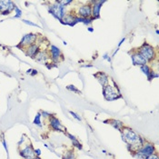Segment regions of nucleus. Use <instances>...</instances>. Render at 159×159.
Returning a JSON list of instances; mask_svg holds the SVG:
<instances>
[{"label": "nucleus", "mask_w": 159, "mask_h": 159, "mask_svg": "<svg viewBox=\"0 0 159 159\" xmlns=\"http://www.w3.org/2000/svg\"><path fill=\"white\" fill-rule=\"evenodd\" d=\"M66 135L71 140V142H72V146H73V148H76V149H78V150H82L83 149V146H82V144L79 142V140L75 136L72 134H70V133H68V132H66L65 133Z\"/></svg>", "instance_id": "6ab92c4d"}, {"label": "nucleus", "mask_w": 159, "mask_h": 159, "mask_svg": "<svg viewBox=\"0 0 159 159\" xmlns=\"http://www.w3.org/2000/svg\"><path fill=\"white\" fill-rule=\"evenodd\" d=\"M31 72H32V69H28V70L26 71V74H27V75H30Z\"/></svg>", "instance_id": "ea45409f"}, {"label": "nucleus", "mask_w": 159, "mask_h": 159, "mask_svg": "<svg viewBox=\"0 0 159 159\" xmlns=\"http://www.w3.org/2000/svg\"><path fill=\"white\" fill-rule=\"evenodd\" d=\"M37 34L35 33H28V34H25L24 37L21 38L20 42H19V45L17 46L18 48H21L22 49H25L26 48L36 44L37 42Z\"/></svg>", "instance_id": "6e6552de"}, {"label": "nucleus", "mask_w": 159, "mask_h": 159, "mask_svg": "<svg viewBox=\"0 0 159 159\" xmlns=\"http://www.w3.org/2000/svg\"><path fill=\"white\" fill-rule=\"evenodd\" d=\"M45 147H47V148H48V145H47V144H45Z\"/></svg>", "instance_id": "c03bdc74"}, {"label": "nucleus", "mask_w": 159, "mask_h": 159, "mask_svg": "<svg viewBox=\"0 0 159 159\" xmlns=\"http://www.w3.org/2000/svg\"><path fill=\"white\" fill-rule=\"evenodd\" d=\"M105 123L109 124L111 126H113L116 130H117L119 132H121L123 130V128L125 127L124 123L121 122L120 120H117V119H108V120L105 121Z\"/></svg>", "instance_id": "a211bd4d"}, {"label": "nucleus", "mask_w": 159, "mask_h": 159, "mask_svg": "<svg viewBox=\"0 0 159 159\" xmlns=\"http://www.w3.org/2000/svg\"><path fill=\"white\" fill-rule=\"evenodd\" d=\"M15 7H16V5L12 1L0 0V14L2 16H8L10 13L14 11Z\"/></svg>", "instance_id": "ddd939ff"}, {"label": "nucleus", "mask_w": 159, "mask_h": 159, "mask_svg": "<svg viewBox=\"0 0 159 159\" xmlns=\"http://www.w3.org/2000/svg\"><path fill=\"white\" fill-rule=\"evenodd\" d=\"M102 153H103V154H107V151H106L105 149H103V150H102Z\"/></svg>", "instance_id": "a19ab883"}, {"label": "nucleus", "mask_w": 159, "mask_h": 159, "mask_svg": "<svg viewBox=\"0 0 159 159\" xmlns=\"http://www.w3.org/2000/svg\"><path fill=\"white\" fill-rule=\"evenodd\" d=\"M136 50L147 60V64H151L157 60V50L147 42H144L139 48H136Z\"/></svg>", "instance_id": "f03ea898"}, {"label": "nucleus", "mask_w": 159, "mask_h": 159, "mask_svg": "<svg viewBox=\"0 0 159 159\" xmlns=\"http://www.w3.org/2000/svg\"><path fill=\"white\" fill-rule=\"evenodd\" d=\"M81 67H93V66L90 64H86V65H82Z\"/></svg>", "instance_id": "4c0bfd02"}, {"label": "nucleus", "mask_w": 159, "mask_h": 159, "mask_svg": "<svg viewBox=\"0 0 159 159\" xmlns=\"http://www.w3.org/2000/svg\"><path fill=\"white\" fill-rule=\"evenodd\" d=\"M41 149H39V148H37V149H35V156H36V157H40V156H41Z\"/></svg>", "instance_id": "2f4dec72"}, {"label": "nucleus", "mask_w": 159, "mask_h": 159, "mask_svg": "<svg viewBox=\"0 0 159 159\" xmlns=\"http://www.w3.org/2000/svg\"><path fill=\"white\" fill-rule=\"evenodd\" d=\"M140 71L142 72V73L144 74L146 76H148L149 75V74L150 72L152 71V68H151V66H150V65L149 64H146V65H143V66H141L140 67Z\"/></svg>", "instance_id": "412c9836"}, {"label": "nucleus", "mask_w": 159, "mask_h": 159, "mask_svg": "<svg viewBox=\"0 0 159 159\" xmlns=\"http://www.w3.org/2000/svg\"><path fill=\"white\" fill-rule=\"evenodd\" d=\"M63 44H64L65 46H66V45H67V43H66V41H63Z\"/></svg>", "instance_id": "37998d69"}, {"label": "nucleus", "mask_w": 159, "mask_h": 159, "mask_svg": "<svg viewBox=\"0 0 159 159\" xmlns=\"http://www.w3.org/2000/svg\"><path fill=\"white\" fill-rule=\"evenodd\" d=\"M118 50H119V48H116V50H115V51H114V53H113V55H112V57H115V56H116V55L117 54Z\"/></svg>", "instance_id": "58836bf2"}, {"label": "nucleus", "mask_w": 159, "mask_h": 159, "mask_svg": "<svg viewBox=\"0 0 159 159\" xmlns=\"http://www.w3.org/2000/svg\"><path fill=\"white\" fill-rule=\"evenodd\" d=\"M41 118H42V116H41V114H40V112H38L37 115H36V116H35V118H34V121H33V124L34 125H36L38 127H42V121H41Z\"/></svg>", "instance_id": "4be33fe9"}, {"label": "nucleus", "mask_w": 159, "mask_h": 159, "mask_svg": "<svg viewBox=\"0 0 159 159\" xmlns=\"http://www.w3.org/2000/svg\"><path fill=\"white\" fill-rule=\"evenodd\" d=\"M14 11H15V16H14V18H20V17L22 16V15H23L22 10H21V9H20L18 7H16H16H15Z\"/></svg>", "instance_id": "393cba45"}, {"label": "nucleus", "mask_w": 159, "mask_h": 159, "mask_svg": "<svg viewBox=\"0 0 159 159\" xmlns=\"http://www.w3.org/2000/svg\"><path fill=\"white\" fill-rule=\"evenodd\" d=\"M157 77H158V73H157V71H155L154 69H152V71L150 72L149 75L147 76V78L149 82H151L153 79H156V78H157Z\"/></svg>", "instance_id": "5701e85b"}, {"label": "nucleus", "mask_w": 159, "mask_h": 159, "mask_svg": "<svg viewBox=\"0 0 159 159\" xmlns=\"http://www.w3.org/2000/svg\"><path fill=\"white\" fill-rule=\"evenodd\" d=\"M62 159H76L75 157V150L74 148L72 149H69V150H66V153L64 154Z\"/></svg>", "instance_id": "aec40b11"}, {"label": "nucleus", "mask_w": 159, "mask_h": 159, "mask_svg": "<svg viewBox=\"0 0 159 159\" xmlns=\"http://www.w3.org/2000/svg\"><path fill=\"white\" fill-rule=\"evenodd\" d=\"M35 159H41V158H40V157H36Z\"/></svg>", "instance_id": "a18cd8bd"}, {"label": "nucleus", "mask_w": 159, "mask_h": 159, "mask_svg": "<svg viewBox=\"0 0 159 159\" xmlns=\"http://www.w3.org/2000/svg\"><path fill=\"white\" fill-rule=\"evenodd\" d=\"M129 54H130V57H131L133 66L140 67L141 66L147 64V60L143 57V56L136 49L131 50V52H129Z\"/></svg>", "instance_id": "9b49d317"}, {"label": "nucleus", "mask_w": 159, "mask_h": 159, "mask_svg": "<svg viewBox=\"0 0 159 159\" xmlns=\"http://www.w3.org/2000/svg\"><path fill=\"white\" fill-rule=\"evenodd\" d=\"M91 2V7H92V18L94 20L100 18V12L103 5L106 3L105 0H93Z\"/></svg>", "instance_id": "f8f14e48"}, {"label": "nucleus", "mask_w": 159, "mask_h": 159, "mask_svg": "<svg viewBox=\"0 0 159 159\" xmlns=\"http://www.w3.org/2000/svg\"><path fill=\"white\" fill-rule=\"evenodd\" d=\"M75 13L72 12H67V14L66 15V16L63 18L61 24L66 25H69V26H75L76 23H75Z\"/></svg>", "instance_id": "f3484780"}, {"label": "nucleus", "mask_w": 159, "mask_h": 159, "mask_svg": "<svg viewBox=\"0 0 159 159\" xmlns=\"http://www.w3.org/2000/svg\"><path fill=\"white\" fill-rule=\"evenodd\" d=\"M147 159H159L158 157V154H157V152H156L155 154H153L152 156H150Z\"/></svg>", "instance_id": "72a5a7b5"}, {"label": "nucleus", "mask_w": 159, "mask_h": 159, "mask_svg": "<svg viewBox=\"0 0 159 159\" xmlns=\"http://www.w3.org/2000/svg\"><path fill=\"white\" fill-rule=\"evenodd\" d=\"M120 133H121L122 140L126 145L127 150L131 154L135 153L136 150H138L147 142V140L144 137L138 135L135 131L128 126L125 125V127L123 128V130Z\"/></svg>", "instance_id": "f257e3e1"}, {"label": "nucleus", "mask_w": 159, "mask_h": 159, "mask_svg": "<svg viewBox=\"0 0 159 159\" xmlns=\"http://www.w3.org/2000/svg\"><path fill=\"white\" fill-rule=\"evenodd\" d=\"M87 31H89L90 33H93V32H94V27H93L92 25L87 26Z\"/></svg>", "instance_id": "c9c22d12"}, {"label": "nucleus", "mask_w": 159, "mask_h": 159, "mask_svg": "<svg viewBox=\"0 0 159 159\" xmlns=\"http://www.w3.org/2000/svg\"><path fill=\"white\" fill-rule=\"evenodd\" d=\"M2 144H3V147H4V148H5V150L7 151V153L8 154V148H7V142H6V140L3 138L2 139Z\"/></svg>", "instance_id": "473e14b6"}, {"label": "nucleus", "mask_w": 159, "mask_h": 159, "mask_svg": "<svg viewBox=\"0 0 159 159\" xmlns=\"http://www.w3.org/2000/svg\"><path fill=\"white\" fill-rule=\"evenodd\" d=\"M40 114H41V116L44 117V118H46V119H48L49 117L52 116V114H50L48 111H40Z\"/></svg>", "instance_id": "cd10ccee"}, {"label": "nucleus", "mask_w": 159, "mask_h": 159, "mask_svg": "<svg viewBox=\"0 0 159 159\" xmlns=\"http://www.w3.org/2000/svg\"><path fill=\"white\" fill-rule=\"evenodd\" d=\"M36 75H37V70H36V69H32V72H31V74H30V75L35 76Z\"/></svg>", "instance_id": "e433bc0d"}, {"label": "nucleus", "mask_w": 159, "mask_h": 159, "mask_svg": "<svg viewBox=\"0 0 159 159\" xmlns=\"http://www.w3.org/2000/svg\"><path fill=\"white\" fill-rule=\"evenodd\" d=\"M113 84H114V86H112L111 84H107V86H103V89H102L103 97L107 101H109V102L116 101L119 98H122V95H121L119 87L117 86V85H116V83L114 81H113Z\"/></svg>", "instance_id": "7ed1b4c3"}, {"label": "nucleus", "mask_w": 159, "mask_h": 159, "mask_svg": "<svg viewBox=\"0 0 159 159\" xmlns=\"http://www.w3.org/2000/svg\"><path fill=\"white\" fill-rule=\"evenodd\" d=\"M48 12L51 14L56 19H57L58 21L61 22L63 18L66 16V15L67 14V7H63L60 5L57 0L53 2L52 4H50L48 6Z\"/></svg>", "instance_id": "39448f33"}, {"label": "nucleus", "mask_w": 159, "mask_h": 159, "mask_svg": "<svg viewBox=\"0 0 159 159\" xmlns=\"http://www.w3.org/2000/svg\"><path fill=\"white\" fill-rule=\"evenodd\" d=\"M40 47H39V44L38 43H36V44H34V45H32V46H30V47H28V48H26L25 49V55L27 56V57H31V58H35V57L37 56V54L40 51Z\"/></svg>", "instance_id": "dca6fc26"}, {"label": "nucleus", "mask_w": 159, "mask_h": 159, "mask_svg": "<svg viewBox=\"0 0 159 159\" xmlns=\"http://www.w3.org/2000/svg\"><path fill=\"white\" fill-rule=\"evenodd\" d=\"M125 37H123V38H121V40L119 41V43H118V45H117V48H118L122 46V44L125 42Z\"/></svg>", "instance_id": "f704fd0d"}, {"label": "nucleus", "mask_w": 159, "mask_h": 159, "mask_svg": "<svg viewBox=\"0 0 159 159\" xmlns=\"http://www.w3.org/2000/svg\"><path fill=\"white\" fill-rule=\"evenodd\" d=\"M48 52L50 55V60L52 63L57 65L59 62H61L64 59L63 53L60 48L55 45H49Z\"/></svg>", "instance_id": "0eeeda50"}, {"label": "nucleus", "mask_w": 159, "mask_h": 159, "mask_svg": "<svg viewBox=\"0 0 159 159\" xmlns=\"http://www.w3.org/2000/svg\"><path fill=\"white\" fill-rule=\"evenodd\" d=\"M19 155L24 159H35V149L31 143L25 145V147L19 148Z\"/></svg>", "instance_id": "9d476101"}, {"label": "nucleus", "mask_w": 159, "mask_h": 159, "mask_svg": "<svg viewBox=\"0 0 159 159\" xmlns=\"http://www.w3.org/2000/svg\"><path fill=\"white\" fill-rule=\"evenodd\" d=\"M66 89L68 91H70V92H73V93H75V94H79V95L82 93L76 86H74V85H68V86H66Z\"/></svg>", "instance_id": "b1692460"}, {"label": "nucleus", "mask_w": 159, "mask_h": 159, "mask_svg": "<svg viewBox=\"0 0 159 159\" xmlns=\"http://www.w3.org/2000/svg\"><path fill=\"white\" fill-rule=\"evenodd\" d=\"M23 21V23H25V24L28 25H31V26H35V27H40L38 25H37L36 23H33L32 21H29V20H26V19H23L22 20Z\"/></svg>", "instance_id": "c85d7f7f"}, {"label": "nucleus", "mask_w": 159, "mask_h": 159, "mask_svg": "<svg viewBox=\"0 0 159 159\" xmlns=\"http://www.w3.org/2000/svg\"><path fill=\"white\" fill-rule=\"evenodd\" d=\"M69 114L71 115V116L75 118L76 121H78V122H81L82 121V117L77 114V113H75V112H74V111H69Z\"/></svg>", "instance_id": "bb28decb"}, {"label": "nucleus", "mask_w": 159, "mask_h": 159, "mask_svg": "<svg viewBox=\"0 0 159 159\" xmlns=\"http://www.w3.org/2000/svg\"><path fill=\"white\" fill-rule=\"evenodd\" d=\"M48 125L50 129H52L55 132H59V133L66 132V128L62 125L61 121L54 115H52L48 118Z\"/></svg>", "instance_id": "1a4fd4ad"}, {"label": "nucleus", "mask_w": 159, "mask_h": 159, "mask_svg": "<svg viewBox=\"0 0 159 159\" xmlns=\"http://www.w3.org/2000/svg\"><path fill=\"white\" fill-rule=\"evenodd\" d=\"M94 77L98 80V82L102 86V87L105 86H107V84H109V76L104 72H97L96 74H94Z\"/></svg>", "instance_id": "2eb2a0df"}, {"label": "nucleus", "mask_w": 159, "mask_h": 159, "mask_svg": "<svg viewBox=\"0 0 159 159\" xmlns=\"http://www.w3.org/2000/svg\"><path fill=\"white\" fill-rule=\"evenodd\" d=\"M102 58H103L104 60H107V62H109L110 64L112 63V57H111V56H109V54H107V53H105V54L103 55Z\"/></svg>", "instance_id": "c756f323"}, {"label": "nucleus", "mask_w": 159, "mask_h": 159, "mask_svg": "<svg viewBox=\"0 0 159 159\" xmlns=\"http://www.w3.org/2000/svg\"><path fill=\"white\" fill-rule=\"evenodd\" d=\"M57 2L60 5H62L63 7H67L69 5H71V4L74 3L73 0H57Z\"/></svg>", "instance_id": "a878e982"}, {"label": "nucleus", "mask_w": 159, "mask_h": 159, "mask_svg": "<svg viewBox=\"0 0 159 159\" xmlns=\"http://www.w3.org/2000/svg\"><path fill=\"white\" fill-rule=\"evenodd\" d=\"M156 152H157V148L155 145L151 142L147 141L138 150L133 153L132 156L136 159H147Z\"/></svg>", "instance_id": "20e7f679"}, {"label": "nucleus", "mask_w": 159, "mask_h": 159, "mask_svg": "<svg viewBox=\"0 0 159 159\" xmlns=\"http://www.w3.org/2000/svg\"><path fill=\"white\" fill-rule=\"evenodd\" d=\"M75 15L79 17L83 18H89L92 17V7H91V2H86L85 4H82L78 6L75 9Z\"/></svg>", "instance_id": "423d86ee"}, {"label": "nucleus", "mask_w": 159, "mask_h": 159, "mask_svg": "<svg viewBox=\"0 0 159 159\" xmlns=\"http://www.w3.org/2000/svg\"><path fill=\"white\" fill-rule=\"evenodd\" d=\"M24 142H25V137H24V135L22 136V137H20V139H19V141L17 142V147H21V146L24 144Z\"/></svg>", "instance_id": "7c9ffc66"}, {"label": "nucleus", "mask_w": 159, "mask_h": 159, "mask_svg": "<svg viewBox=\"0 0 159 159\" xmlns=\"http://www.w3.org/2000/svg\"><path fill=\"white\" fill-rule=\"evenodd\" d=\"M156 34H157V35H159V30H158V29H157V30H156Z\"/></svg>", "instance_id": "79ce46f5"}, {"label": "nucleus", "mask_w": 159, "mask_h": 159, "mask_svg": "<svg viewBox=\"0 0 159 159\" xmlns=\"http://www.w3.org/2000/svg\"><path fill=\"white\" fill-rule=\"evenodd\" d=\"M35 60L38 63L44 64V65H48L50 60V55H49L48 50H44V49H40V51L37 54V56L34 58Z\"/></svg>", "instance_id": "4468645a"}]
</instances>
